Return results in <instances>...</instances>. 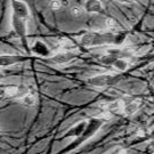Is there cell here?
<instances>
[{
  "mask_svg": "<svg viewBox=\"0 0 154 154\" xmlns=\"http://www.w3.org/2000/svg\"><path fill=\"white\" fill-rule=\"evenodd\" d=\"M112 66H113L114 69H116L118 71L125 72L127 69H128L129 64H128V61H127V60H125V58H121V57H118L116 61H114V63L112 64Z\"/></svg>",
  "mask_w": 154,
  "mask_h": 154,
  "instance_id": "5bb4252c",
  "label": "cell"
},
{
  "mask_svg": "<svg viewBox=\"0 0 154 154\" xmlns=\"http://www.w3.org/2000/svg\"><path fill=\"white\" fill-rule=\"evenodd\" d=\"M11 8H13V14L16 16L28 20L30 17V9L25 2L21 0H11Z\"/></svg>",
  "mask_w": 154,
  "mask_h": 154,
  "instance_id": "8992f818",
  "label": "cell"
},
{
  "mask_svg": "<svg viewBox=\"0 0 154 154\" xmlns=\"http://www.w3.org/2000/svg\"><path fill=\"white\" fill-rule=\"evenodd\" d=\"M105 23H106V28L109 29L111 32L118 30V24H116V22L113 18H106V22Z\"/></svg>",
  "mask_w": 154,
  "mask_h": 154,
  "instance_id": "e0dca14e",
  "label": "cell"
},
{
  "mask_svg": "<svg viewBox=\"0 0 154 154\" xmlns=\"http://www.w3.org/2000/svg\"><path fill=\"white\" fill-rule=\"evenodd\" d=\"M75 57V55L72 53V51H67V50H64V51H61V53H57L54 56H50L49 61L54 64H57V65H64V64H67Z\"/></svg>",
  "mask_w": 154,
  "mask_h": 154,
  "instance_id": "52a82bcc",
  "label": "cell"
},
{
  "mask_svg": "<svg viewBox=\"0 0 154 154\" xmlns=\"http://www.w3.org/2000/svg\"><path fill=\"white\" fill-rule=\"evenodd\" d=\"M49 6L53 11H60L62 8V6H63V4H62V1H60V0H51Z\"/></svg>",
  "mask_w": 154,
  "mask_h": 154,
  "instance_id": "44dd1931",
  "label": "cell"
},
{
  "mask_svg": "<svg viewBox=\"0 0 154 154\" xmlns=\"http://www.w3.org/2000/svg\"><path fill=\"white\" fill-rule=\"evenodd\" d=\"M86 121H82V122H79L78 125L71 128L69 132H67V136H70V137H80L81 136V134H82L83 129H85V127H86Z\"/></svg>",
  "mask_w": 154,
  "mask_h": 154,
  "instance_id": "7c38bea8",
  "label": "cell"
},
{
  "mask_svg": "<svg viewBox=\"0 0 154 154\" xmlns=\"http://www.w3.org/2000/svg\"><path fill=\"white\" fill-rule=\"evenodd\" d=\"M116 1H119V2H123V4H128V2H129V0H116Z\"/></svg>",
  "mask_w": 154,
  "mask_h": 154,
  "instance_id": "7402d4cb",
  "label": "cell"
},
{
  "mask_svg": "<svg viewBox=\"0 0 154 154\" xmlns=\"http://www.w3.org/2000/svg\"><path fill=\"white\" fill-rule=\"evenodd\" d=\"M26 56L21 55H0V66H11L26 61Z\"/></svg>",
  "mask_w": 154,
  "mask_h": 154,
  "instance_id": "ba28073f",
  "label": "cell"
},
{
  "mask_svg": "<svg viewBox=\"0 0 154 154\" xmlns=\"http://www.w3.org/2000/svg\"><path fill=\"white\" fill-rule=\"evenodd\" d=\"M114 41V33L107 32H87L85 33L80 42L85 47H95L102 45H112Z\"/></svg>",
  "mask_w": 154,
  "mask_h": 154,
  "instance_id": "6da1fadb",
  "label": "cell"
},
{
  "mask_svg": "<svg viewBox=\"0 0 154 154\" xmlns=\"http://www.w3.org/2000/svg\"><path fill=\"white\" fill-rule=\"evenodd\" d=\"M21 100H22L23 104L31 106V105H33L35 103V100H37V95H35V93H33L32 90L29 89V91L21 98Z\"/></svg>",
  "mask_w": 154,
  "mask_h": 154,
  "instance_id": "4fadbf2b",
  "label": "cell"
},
{
  "mask_svg": "<svg viewBox=\"0 0 154 154\" xmlns=\"http://www.w3.org/2000/svg\"><path fill=\"white\" fill-rule=\"evenodd\" d=\"M125 39H126V33H122V32L116 33V34H114V41H113V44L121 45V44H123Z\"/></svg>",
  "mask_w": 154,
  "mask_h": 154,
  "instance_id": "ac0fdd59",
  "label": "cell"
},
{
  "mask_svg": "<svg viewBox=\"0 0 154 154\" xmlns=\"http://www.w3.org/2000/svg\"><path fill=\"white\" fill-rule=\"evenodd\" d=\"M139 105H140V102L139 100H134V102H130L128 104L123 105L122 107V111L126 116H134L138 110H139Z\"/></svg>",
  "mask_w": 154,
  "mask_h": 154,
  "instance_id": "8fae6325",
  "label": "cell"
},
{
  "mask_svg": "<svg viewBox=\"0 0 154 154\" xmlns=\"http://www.w3.org/2000/svg\"><path fill=\"white\" fill-rule=\"evenodd\" d=\"M83 9L87 13H100L103 11V4L100 0H86Z\"/></svg>",
  "mask_w": 154,
  "mask_h": 154,
  "instance_id": "30bf717a",
  "label": "cell"
},
{
  "mask_svg": "<svg viewBox=\"0 0 154 154\" xmlns=\"http://www.w3.org/2000/svg\"><path fill=\"white\" fill-rule=\"evenodd\" d=\"M134 1H137V0H129V2H134Z\"/></svg>",
  "mask_w": 154,
  "mask_h": 154,
  "instance_id": "cb8c5ba5",
  "label": "cell"
},
{
  "mask_svg": "<svg viewBox=\"0 0 154 154\" xmlns=\"http://www.w3.org/2000/svg\"><path fill=\"white\" fill-rule=\"evenodd\" d=\"M5 77V74H4V73H2V72L0 71V80H1V79H2V78Z\"/></svg>",
  "mask_w": 154,
  "mask_h": 154,
  "instance_id": "603a6c76",
  "label": "cell"
},
{
  "mask_svg": "<svg viewBox=\"0 0 154 154\" xmlns=\"http://www.w3.org/2000/svg\"><path fill=\"white\" fill-rule=\"evenodd\" d=\"M83 13H85V9H83L81 6H74L73 8H72V15L73 16H82Z\"/></svg>",
  "mask_w": 154,
  "mask_h": 154,
  "instance_id": "ffe728a7",
  "label": "cell"
},
{
  "mask_svg": "<svg viewBox=\"0 0 154 154\" xmlns=\"http://www.w3.org/2000/svg\"><path fill=\"white\" fill-rule=\"evenodd\" d=\"M104 120L105 119L103 118V116H102V118H93V119H90V120L86 123V127H85V129H83L81 136L78 137L77 140H74L73 144L70 145L65 151H71V149L78 147L79 145H81L83 142H86V140L90 139V138L93 137L94 135L99 130V128L102 127Z\"/></svg>",
  "mask_w": 154,
  "mask_h": 154,
  "instance_id": "7a4b0ae2",
  "label": "cell"
},
{
  "mask_svg": "<svg viewBox=\"0 0 154 154\" xmlns=\"http://www.w3.org/2000/svg\"><path fill=\"white\" fill-rule=\"evenodd\" d=\"M116 58H118L116 56L111 55V54H107L106 56H103V57L100 58V62H102L103 64H105V65H112Z\"/></svg>",
  "mask_w": 154,
  "mask_h": 154,
  "instance_id": "2e32d148",
  "label": "cell"
},
{
  "mask_svg": "<svg viewBox=\"0 0 154 154\" xmlns=\"http://www.w3.org/2000/svg\"><path fill=\"white\" fill-rule=\"evenodd\" d=\"M122 107H123V102L122 100H116V102L109 104L107 110L111 111L112 113H118V112H120L122 110Z\"/></svg>",
  "mask_w": 154,
  "mask_h": 154,
  "instance_id": "9a60e30c",
  "label": "cell"
},
{
  "mask_svg": "<svg viewBox=\"0 0 154 154\" xmlns=\"http://www.w3.org/2000/svg\"><path fill=\"white\" fill-rule=\"evenodd\" d=\"M11 26H13V29H14L15 33L17 34V37L22 40V44L24 45L25 49L29 51L28 40H26V32H28L26 20L16 16L15 14H11Z\"/></svg>",
  "mask_w": 154,
  "mask_h": 154,
  "instance_id": "3957f363",
  "label": "cell"
},
{
  "mask_svg": "<svg viewBox=\"0 0 154 154\" xmlns=\"http://www.w3.org/2000/svg\"><path fill=\"white\" fill-rule=\"evenodd\" d=\"M31 50H32V53L34 55L40 56V57L47 58V57L50 56V50H49V48H48V46L45 44V42H42V41H39V40L35 41V42L32 45Z\"/></svg>",
  "mask_w": 154,
  "mask_h": 154,
  "instance_id": "9c48e42d",
  "label": "cell"
},
{
  "mask_svg": "<svg viewBox=\"0 0 154 154\" xmlns=\"http://www.w3.org/2000/svg\"><path fill=\"white\" fill-rule=\"evenodd\" d=\"M116 75L113 74H99L88 79V83L94 87H105L114 82Z\"/></svg>",
  "mask_w": 154,
  "mask_h": 154,
  "instance_id": "5b68a950",
  "label": "cell"
},
{
  "mask_svg": "<svg viewBox=\"0 0 154 154\" xmlns=\"http://www.w3.org/2000/svg\"><path fill=\"white\" fill-rule=\"evenodd\" d=\"M29 91V88L23 85H8L4 88H0V98L11 97V98H22Z\"/></svg>",
  "mask_w": 154,
  "mask_h": 154,
  "instance_id": "277c9868",
  "label": "cell"
},
{
  "mask_svg": "<svg viewBox=\"0 0 154 154\" xmlns=\"http://www.w3.org/2000/svg\"><path fill=\"white\" fill-rule=\"evenodd\" d=\"M62 48L64 50H67V51H72V49H75L77 48V46L73 44L72 41H70V40H65L63 42V45H62Z\"/></svg>",
  "mask_w": 154,
  "mask_h": 154,
  "instance_id": "d6986e66",
  "label": "cell"
}]
</instances>
